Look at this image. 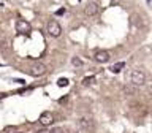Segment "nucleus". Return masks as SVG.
<instances>
[{"instance_id":"2eb2a0df","label":"nucleus","mask_w":152,"mask_h":133,"mask_svg":"<svg viewBox=\"0 0 152 133\" xmlns=\"http://www.w3.org/2000/svg\"><path fill=\"white\" fill-rule=\"evenodd\" d=\"M52 133H62L60 128H56V130H52Z\"/></svg>"},{"instance_id":"9d476101","label":"nucleus","mask_w":152,"mask_h":133,"mask_svg":"<svg viewBox=\"0 0 152 133\" xmlns=\"http://www.w3.org/2000/svg\"><path fill=\"white\" fill-rule=\"evenodd\" d=\"M57 86H59V87H65V86H68V79H66V78H60L59 81H57Z\"/></svg>"},{"instance_id":"ddd939ff","label":"nucleus","mask_w":152,"mask_h":133,"mask_svg":"<svg viewBox=\"0 0 152 133\" xmlns=\"http://www.w3.org/2000/svg\"><path fill=\"white\" fill-rule=\"evenodd\" d=\"M124 90H125V94H132V95H135V94H136V86H133V87H125Z\"/></svg>"},{"instance_id":"f257e3e1","label":"nucleus","mask_w":152,"mask_h":133,"mask_svg":"<svg viewBox=\"0 0 152 133\" xmlns=\"http://www.w3.org/2000/svg\"><path fill=\"white\" fill-rule=\"evenodd\" d=\"M130 81H132V84L133 86H144V83H146V75L142 73L141 70H133L132 71V75H130Z\"/></svg>"},{"instance_id":"0eeeda50","label":"nucleus","mask_w":152,"mask_h":133,"mask_svg":"<svg viewBox=\"0 0 152 133\" xmlns=\"http://www.w3.org/2000/svg\"><path fill=\"white\" fill-rule=\"evenodd\" d=\"M38 122H40L43 127H49L51 124L54 122V117H52V114H51L49 111H45V113L40 116V121H38Z\"/></svg>"},{"instance_id":"423d86ee","label":"nucleus","mask_w":152,"mask_h":133,"mask_svg":"<svg viewBox=\"0 0 152 133\" xmlns=\"http://www.w3.org/2000/svg\"><path fill=\"white\" fill-rule=\"evenodd\" d=\"M30 70H32L30 73H32L33 76H43V75L46 73V66L43 65L41 62H37V64H33Z\"/></svg>"},{"instance_id":"4468645a","label":"nucleus","mask_w":152,"mask_h":133,"mask_svg":"<svg viewBox=\"0 0 152 133\" xmlns=\"http://www.w3.org/2000/svg\"><path fill=\"white\" fill-rule=\"evenodd\" d=\"M64 13H65V8H60V10H57V11H56L57 16H60V14H64Z\"/></svg>"},{"instance_id":"7ed1b4c3","label":"nucleus","mask_w":152,"mask_h":133,"mask_svg":"<svg viewBox=\"0 0 152 133\" xmlns=\"http://www.w3.org/2000/svg\"><path fill=\"white\" fill-rule=\"evenodd\" d=\"M16 32L21 33V35H28V33L32 32L30 22L24 21V19H19V21H16Z\"/></svg>"},{"instance_id":"1a4fd4ad","label":"nucleus","mask_w":152,"mask_h":133,"mask_svg":"<svg viewBox=\"0 0 152 133\" xmlns=\"http://www.w3.org/2000/svg\"><path fill=\"white\" fill-rule=\"evenodd\" d=\"M125 66V62H117V64H114V65H111V70L113 73H121V70Z\"/></svg>"},{"instance_id":"f03ea898","label":"nucleus","mask_w":152,"mask_h":133,"mask_svg":"<svg viewBox=\"0 0 152 133\" xmlns=\"http://www.w3.org/2000/svg\"><path fill=\"white\" fill-rule=\"evenodd\" d=\"M46 30H48V33H49L51 37L57 38V37H60V33H62V27H60V24L57 21L51 19V21L48 22V26H46Z\"/></svg>"},{"instance_id":"20e7f679","label":"nucleus","mask_w":152,"mask_h":133,"mask_svg":"<svg viewBox=\"0 0 152 133\" xmlns=\"http://www.w3.org/2000/svg\"><path fill=\"white\" fill-rule=\"evenodd\" d=\"M79 127H81V130H84V132H94V121L90 117H83V119H79Z\"/></svg>"},{"instance_id":"39448f33","label":"nucleus","mask_w":152,"mask_h":133,"mask_svg":"<svg viewBox=\"0 0 152 133\" xmlns=\"http://www.w3.org/2000/svg\"><path fill=\"white\" fill-rule=\"evenodd\" d=\"M109 59H111V54H109L108 51L102 49V51L95 52V60L100 62V64H106V62H109Z\"/></svg>"},{"instance_id":"dca6fc26","label":"nucleus","mask_w":152,"mask_h":133,"mask_svg":"<svg viewBox=\"0 0 152 133\" xmlns=\"http://www.w3.org/2000/svg\"><path fill=\"white\" fill-rule=\"evenodd\" d=\"M147 2H151V0H147Z\"/></svg>"},{"instance_id":"6e6552de","label":"nucleus","mask_w":152,"mask_h":133,"mask_svg":"<svg viewBox=\"0 0 152 133\" xmlns=\"http://www.w3.org/2000/svg\"><path fill=\"white\" fill-rule=\"evenodd\" d=\"M98 11H100V7H98V3H95V2L87 3V7L84 8V13L87 14V16H95Z\"/></svg>"},{"instance_id":"9b49d317","label":"nucleus","mask_w":152,"mask_h":133,"mask_svg":"<svg viewBox=\"0 0 152 133\" xmlns=\"http://www.w3.org/2000/svg\"><path fill=\"white\" fill-rule=\"evenodd\" d=\"M71 64H73L75 66H81L83 65V60L78 59V57H73V59H71Z\"/></svg>"},{"instance_id":"f3484780","label":"nucleus","mask_w":152,"mask_h":133,"mask_svg":"<svg viewBox=\"0 0 152 133\" xmlns=\"http://www.w3.org/2000/svg\"><path fill=\"white\" fill-rule=\"evenodd\" d=\"M0 7H2V3H0Z\"/></svg>"},{"instance_id":"f8f14e48","label":"nucleus","mask_w":152,"mask_h":133,"mask_svg":"<svg viewBox=\"0 0 152 133\" xmlns=\"http://www.w3.org/2000/svg\"><path fill=\"white\" fill-rule=\"evenodd\" d=\"M94 81H95V78H94V76H87V78H84V81H83V83H84V86H89V84H92Z\"/></svg>"}]
</instances>
